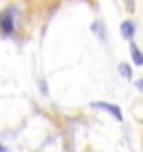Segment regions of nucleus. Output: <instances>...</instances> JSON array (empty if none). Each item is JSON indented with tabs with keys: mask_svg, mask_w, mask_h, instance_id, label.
<instances>
[{
	"mask_svg": "<svg viewBox=\"0 0 143 152\" xmlns=\"http://www.w3.org/2000/svg\"><path fill=\"white\" fill-rule=\"evenodd\" d=\"M118 70H120V74L124 76V78H129V80L133 78V70H131V66H129V64H120V66H118Z\"/></svg>",
	"mask_w": 143,
	"mask_h": 152,
	"instance_id": "39448f33",
	"label": "nucleus"
},
{
	"mask_svg": "<svg viewBox=\"0 0 143 152\" xmlns=\"http://www.w3.org/2000/svg\"><path fill=\"white\" fill-rule=\"evenodd\" d=\"M91 106H93V108H97V110H103V112H110L116 121H124L122 110H120L118 106H114V104H105V102H91Z\"/></svg>",
	"mask_w": 143,
	"mask_h": 152,
	"instance_id": "f03ea898",
	"label": "nucleus"
},
{
	"mask_svg": "<svg viewBox=\"0 0 143 152\" xmlns=\"http://www.w3.org/2000/svg\"><path fill=\"white\" fill-rule=\"evenodd\" d=\"M0 32L2 36H11L15 32V9H9L0 15Z\"/></svg>",
	"mask_w": 143,
	"mask_h": 152,
	"instance_id": "f257e3e1",
	"label": "nucleus"
},
{
	"mask_svg": "<svg viewBox=\"0 0 143 152\" xmlns=\"http://www.w3.org/2000/svg\"><path fill=\"white\" fill-rule=\"evenodd\" d=\"M131 57H133V64L135 66H143V53L139 51V47L135 42H131Z\"/></svg>",
	"mask_w": 143,
	"mask_h": 152,
	"instance_id": "20e7f679",
	"label": "nucleus"
},
{
	"mask_svg": "<svg viewBox=\"0 0 143 152\" xmlns=\"http://www.w3.org/2000/svg\"><path fill=\"white\" fill-rule=\"evenodd\" d=\"M120 32H122V38L133 40V36H135V23L131 21V19H124V21L120 23Z\"/></svg>",
	"mask_w": 143,
	"mask_h": 152,
	"instance_id": "7ed1b4c3",
	"label": "nucleus"
},
{
	"mask_svg": "<svg viewBox=\"0 0 143 152\" xmlns=\"http://www.w3.org/2000/svg\"><path fill=\"white\" fill-rule=\"evenodd\" d=\"M137 89H139V91H143V78H141V80H137Z\"/></svg>",
	"mask_w": 143,
	"mask_h": 152,
	"instance_id": "0eeeda50",
	"label": "nucleus"
},
{
	"mask_svg": "<svg viewBox=\"0 0 143 152\" xmlns=\"http://www.w3.org/2000/svg\"><path fill=\"white\" fill-rule=\"evenodd\" d=\"M0 152H9V148H6V146H2V144H0Z\"/></svg>",
	"mask_w": 143,
	"mask_h": 152,
	"instance_id": "6e6552de",
	"label": "nucleus"
},
{
	"mask_svg": "<svg viewBox=\"0 0 143 152\" xmlns=\"http://www.w3.org/2000/svg\"><path fill=\"white\" fill-rule=\"evenodd\" d=\"M122 2L126 4V11H129V13H133V11H135V0H122Z\"/></svg>",
	"mask_w": 143,
	"mask_h": 152,
	"instance_id": "423d86ee",
	"label": "nucleus"
}]
</instances>
